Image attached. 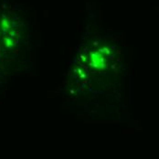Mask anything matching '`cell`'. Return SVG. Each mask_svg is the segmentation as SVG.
<instances>
[{
	"mask_svg": "<svg viewBox=\"0 0 159 159\" xmlns=\"http://www.w3.org/2000/svg\"><path fill=\"white\" fill-rule=\"evenodd\" d=\"M91 57H92L91 58L92 66H93L94 68H101V69L104 67V59L99 53H93L91 55Z\"/></svg>",
	"mask_w": 159,
	"mask_h": 159,
	"instance_id": "1",
	"label": "cell"
}]
</instances>
